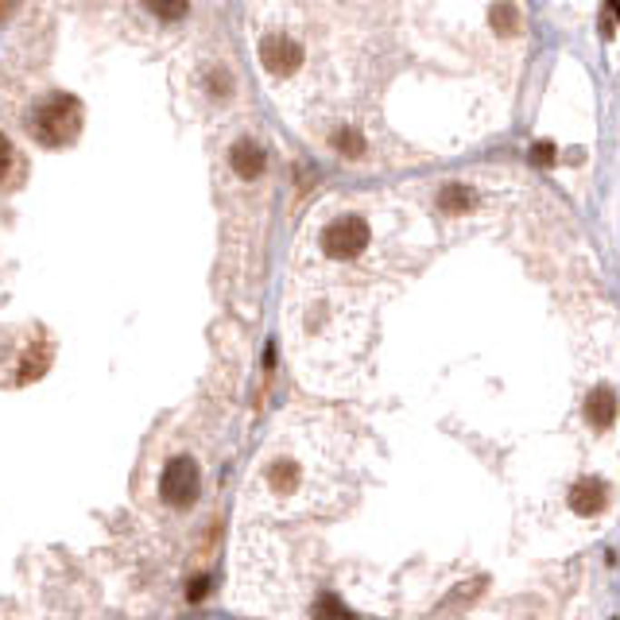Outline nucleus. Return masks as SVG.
I'll return each mask as SVG.
<instances>
[{
	"label": "nucleus",
	"instance_id": "obj_1",
	"mask_svg": "<svg viewBox=\"0 0 620 620\" xmlns=\"http://www.w3.org/2000/svg\"><path fill=\"white\" fill-rule=\"evenodd\" d=\"M78 124H82V109L74 97H51L32 113V136L47 148H59V143H70L78 136Z\"/></svg>",
	"mask_w": 620,
	"mask_h": 620
},
{
	"label": "nucleus",
	"instance_id": "obj_2",
	"mask_svg": "<svg viewBox=\"0 0 620 620\" xmlns=\"http://www.w3.org/2000/svg\"><path fill=\"white\" fill-rule=\"evenodd\" d=\"M198 488H202V473L194 466V458H171L163 469V481H160L163 500L171 508H191L198 500Z\"/></svg>",
	"mask_w": 620,
	"mask_h": 620
},
{
	"label": "nucleus",
	"instance_id": "obj_3",
	"mask_svg": "<svg viewBox=\"0 0 620 620\" xmlns=\"http://www.w3.org/2000/svg\"><path fill=\"white\" fill-rule=\"evenodd\" d=\"M369 249V225L360 218H338L322 229V252L334 261H353Z\"/></svg>",
	"mask_w": 620,
	"mask_h": 620
},
{
	"label": "nucleus",
	"instance_id": "obj_4",
	"mask_svg": "<svg viewBox=\"0 0 620 620\" xmlns=\"http://www.w3.org/2000/svg\"><path fill=\"white\" fill-rule=\"evenodd\" d=\"M261 63H264L268 74H280V78L295 74L299 63H302V47L287 35H264L261 39Z\"/></svg>",
	"mask_w": 620,
	"mask_h": 620
},
{
	"label": "nucleus",
	"instance_id": "obj_5",
	"mask_svg": "<svg viewBox=\"0 0 620 620\" xmlns=\"http://www.w3.org/2000/svg\"><path fill=\"white\" fill-rule=\"evenodd\" d=\"M229 163H233V171H237L241 179H261L268 160H264V148H261V143L244 136V140H237L233 148H229Z\"/></svg>",
	"mask_w": 620,
	"mask_h": 620
},
{
	"label": "nucleus",
	"instance_id": "obj_6",
	"mask_svg": "<svg viewBox=\"0 0 620 620\" xmlns=\"http://www.w3.org/2000/svg\"><path fill=\"white\" fill-rule=\"evenodd\" d=\"M605 500H609V493H605V485L597 477H586L570 488V508L578 516H594L605 508Z\"/></svg>",
	"mask_w": 620,
	"mask_h": 620
},
{
	"label": "nucleus",
	"instance_id": "obj_7",
	"mask_svg": "<svg viewBox=\"0 0 620 620\" xmlns=\"http://www.w3.org/2000/svg\"><path fill=\"white\" fill-rule=\"evenodd\" d=\"M586 419L594 423V427H609L616 419V396H613V388H594V392H589V399H586Z\"/></svg>",
	"mask_w": 620,
	"mask_h": 620
},
{
	"label": "nucleus",
	"instance_id": "obj_8",
	"mask_svg": "<svg viewBox=\"0 0 620 620\" xmlns=\"http://www.w3.org/2000/svg\"><path fill=\"white\" fill-rule=\"evenodd\" d=\"M488 24H493V32H500V35H516L520 32V12H516L512 0H497V5L488 8Z\"/></svg>",
	"mask_w": 620,
	"mask_h": 620
},
{
	"label": "nucleus",
	"instance_id": "obj_9",
	"mask_svg": "<svg viewBox=\"0 0 620 620\" xmlns=\"http://www.w3.org/2000/svg\"><path fill=\"white\" fill-rule=\"evenodd\" d=\"M438 206H442L446 213H466V210L473 206V191H469V186L450 182V186H446V191L438 194Z\"/></svg>",
	"mask_w": 620,
	"mask_h": 620
},
{
	"label": "nucleus",
	"instance_id": "obj_10",
	"mask_svg": "<svg viewBox=\"0 0 620 620\" xmlns=\"http://www.w3.org/2000/svg\"><path fill=\"white\" fill-rule=\"evenodd\" d=\"M314 620H353V613L345 609V601H338L334 594H326L314 601Z\"/></svg>",
	"mask_w": 620,
	"mask_h": 620
},
{
	"label": "nucleus",
	"instance_id": "obj_11",
	"mask_svg": "<svg viewBox=\"0 0 620 620\" xmlns=\"http://www.w3.org/2000/svg\"><path fill=\"white\" fill-rule=\"evenodd\" d=\"M334 148L341 155H353V160H360V155H365V140H360L353 128H341V133H334Z\"/></svg>",
	"mask_w": 620,
	"mask_h": 620
},
{
	"label": "nucleus",
	"instance_id": "obj_12",
	"mask_svg": "<svg viewBox=\"0 0 620 620\" xmlns=\"http://www.w3.org/2000/svg\"><path fill=\"white\" fill-rule=\"evenodd\" d=\"M148 12H155L160 20H182L186 16V0H143Z\"/></svg>",
	"mask_w": 620,
	"mask_h": 620
},
{
	"label": "nucleus",
	"instance_id": "obj_13",
	"mask_svg": "<svg viewBox=\"0 0 620 620\" xmlns=\"http://www.w3.org/2000/svg\"><path fill=\"white\" fill-rule=\"evenodd\" d=\"M531 160L539 167H551L555 163V143H536V148H531Z\"/></svg>",
	"mask_w": 620,
	"mask_h": 620
},
{
	"label": "nucleus",
	"instance_id": "obj_14",
	"mask_svg": "<svg viewBox=\"0 0 620 620\" xmlns=\"http://www.w3.org/2000/svg\"><path fill=\"white\" fill-rule=\"evenodd\" d=\"M295 466H283L280 473H276V488H283V493H291V488H295Z\"/></svg>",
	"mask_w": 620,
	"mask_h": 620
},
{
	"label": "nucleus",
	"instance_id": "obj_15",
	"mask_svg": "<svg viewBox=\"0 0 620 620\" xmlns=\"http://www.w3.org/2000/svg\"><path fill=\"white\" fill-rule=\"evenodd\" d=\"M8 163H12V143H8L5 133H0V179L8 175Z\"/></svg>",
	"mask_w": 620,
	"mask_h": 620
},
{
	"label": "nucleus",
	"instance_id": "obj_16",
	"mask_svg": "<svg viewBox=\"0 0 620 620\" xmlns=\"http://www.w3.org/2000/svg\"><path fill=\"white\" fill-rule=\"evenodd\" d=\"M210 90H213V97H225V90H229V74L213 70V74H210Z\"/></svg>",
	"mask_w": 620,
	"mask_h": 620
},
{
	"label": "nucleus",
	"instance_id": "obj_17",
	"mask_svg": "<svg viewBox=\"0 0 620 620\" xmlns=\"http://www.w3.org/2000/svg\"><path fill=\"white\" fill-rule=\"evenodd\" d=\"M206 589H210V582H206V578H194L186 594H191V601H202V594H206Z\"/></svg>",
	"mask_w": 620,
	"mask_h": 620
}]
</instances>
